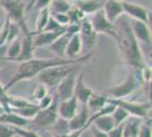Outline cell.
I'll list each match as a JSON object with an SVG mask.
<instances>
[{
    "label": "cell",
    "mask_w": 152,
    "mask_h": 137,
    "mask_svg": "<svg viewBox=\"0 0 152 137\" xmlns=\"http://www.w3.org/2000/svg\"><path fill=\"white\" fill-rule=\"evenodd\" d=\"M92 56H93L92 53H90V54H86V55L76 59H59V57H56V59H32L30 61L19 63L16 73L12 77V79L6 85L4 86V89H5V91H8L12 87H14V85L18 84L20 81H24V80L35 78L40 73H42L43 71L50 69V67L86 63L92 59Z\"/></svg>",
    "instance_id": "6da1fadb"
},
{
    "label": "cell",
    "mask_w": 152,
    "mask_h": 137,
    "mask_svg": "<svg viewBox=\"0 0 152 137\" xmlns=\"http://www.w3.org/2000/svg\"><path fill=\"white\" fill-rule=\"evenodd\" d=\"M117 31V45L121 52V59L128 66H131L135 72L142 71L146 66L142 52L140 49L139 42L134 38L132 29L129 25V20L124 19L116 26Z\"/></svg>",
    "instance_id": "7a4b0ae2"
},
{
    "label": "cell",
    "mask_w": 152,
    "mask_h": 137,
    "mask_svg": "<svg viewBox=\"0 0 152 137\" xmlns=\"http://www.w3.org/2000/svg\"><path fill=\"white\" fill-rule=\"evenodd\" d=\"M82 64H69V65L55 66L50 67L48 70L43 71L38 76L40 84H42L45 87H57V85L66 78L69 73L75 72Z\"/></svg>",
    "instance_id": "3957f363"
},
{
    "label": "cell",
    "mask_w": 152,
    "mask_h": 137,
    "mask_svg": "<svg viewBox=\"0 0 152 137\" xmlns=\"http://www.w3.org/2000/svg\"><path fill=\"white\" fill-rule=\"evenodd\" d=\"M140 73L137 72H129L126 79L116 86H111L106 90V94L110 95L109 98L114 99H124L125 97L132 95L140 86Z\"/></svg>",
    "instance_id": "277c9868"
},
{
    "label": "cell",
    "mask_w": 152,
    "mask_h": 137,
    "mask_svg": "<svg viewBox=\"0 0 152 137\" xmlns=\"http://www.w3.org/2000/svg\"><path fill=\"white\" fill-rule=\"evenodd\" d=\"M108 104H111L114 106H118L124 109L125 111L133 116L136 119H144L149 118V112L151 111V103H136V102H131L127 99H114V98L108 97Z\"/></svg>",
    "instance_id": "5b68a950"
},
{
    "label": "cell",
    "mask_w": 152,
    "mask_h": 137,
    "mask_svg": "<svg viewBox=\"0 0 152 137\" xmlns=\"http://www.w3.org/2000/svg\"><path fill=\"white\" fill-rule=\"evenodd\" d=\"M90 24L92 26L93 31L96 34L102 33L106 34L110 38H114L115 40H117V31H116V26L115 24H111L109 21L106 19L103 10H99L95 14H93L90 19Z\"/></svg>",
    "instance_id": "8992f818"
},
{
    "label": "cell",
    "mask_w": 152,
    "mask_h": 137,
    "mask_svg": "<svg viewBox=\"0 0 152 137\" xmlns=\"http://www.w3.org/2000/svg\"><path fill=\"white\" fill-rule=\"evenodd\" d=\"M0 7L6 12L8 17L13 23L20 24L24 22L25 17V1L17 0H2L0 1Z\"/></svg>",
    "instance_id": "52a82bcc"
},
{
    "label": "cell",
    "mask_w": 152,
    "mask_h": 137,
    "mask_svg": "<svg viewBox=\"0 0 152 137\" xmlns=\"http://www.w3.org/2000/svg\"><path fill=\"white\" fill-rule=\"evenodd\" d=\"M58 118V101L57 98H55L49 107L45 110H39L37 116L32 120V124H34L39 128H45L53 126Z\"/></svg>",
    "instance_id": "ba28073f"
},
{
    "label": "cell",
    "mask_w": 152,
    "mask_h": 137,
    "mask_svg": "<svg viewBox=\"0 0 152 137\" xmlns=\"http://www.w3.org/2000/svg\"><path fill=\"white\" fill-rule=\"evenodd\" d=\"M19 26H20V30H23L24 36H23V38H20V54H19L18 59H16V62L23 63V62L34 59V49H35L34 42H33L34 34L33 32L28 31L24 22L20 23Z\"/></svg>",
    "instance_id": "9c48e42d"
},
{
    "label": "cell",
    "mask_w": 152,
    "mask_h": 137,
    "mask_svg": "<svg viewBox=\"0 0 152 137\" xmlns=\"http://www.w3.org/2000/svg\"><path fill=\"white\" fill-rule=\"evenodd\" d=\"M76 77H77L76 71L72 72L57 85V87H56V94H57L56 98H57L58 102H63V101H66V99L74 96Z\"/></svg>",
    "instance_id": "30bf717a"
},
{
    "label": "cell",
    "mask_w": 152,
    "mask_h": 137,
    "mask_svg": "<svg viewBox=\"0 0 152 137\" xmlns=\"http://www.w3.org/2000/svg\"><path fill=\"white\" fill-rule=\"evenodd\" d=\"M121 6L124 14L134 21H140L148 24L149 23V10L145 7L140 6L137 4L129 2V1H121Z\"/></svg>",
    "instance_id": "8fae6325"
},
{
    "label": "cell",
    "mask_w": 152,
    "mask_h": 137,
    "mask_svg": "<svg viewBox=\"0 0 152 137\" xmlns=\"http://www.w3.org/2000/svg\"><path fill=\"white\" fill-rule=\"evenodd\" d=\"M90 111L86 105H81V107L78 109L77 113L75 114V117L72 120L68 121V126H69L70 131L75 130H81V129H89L91 127V122H90Z\"/></svg>",
    "instance_id": "7c38bea8"
},
{
    "label": "cell",
    "mask_w": 152,
    "mask_h": 137,
    "mask_svg": "<svg viewBox=\"0 0 152 137\" xmlns=\"http://www.w3.org/2000/svg\"><path fill=\"white\" fill-rule=\"evenodd\" d=\"M80 109V104L75 96L68 98L63 102H58V117L64 120L69 121L75 117Z\"/></svg>",
    "instance_id": "4fadbf2b"
},
{
    "label": "cell",
    "mask_w": 152,
    "mask_h": 137,
    "mask_svg": "<svg viewBox=\"0 0 152 137\" xmlns=\"http://www.w3.org/2000/svg\"><path fill=\"white\" fill-rule=\"evenodd\" d=\"M129 25L132 29L134 38L137 42H142L145 45H151V31L148 24L140 21H129Z\"/></svg>",
    "instance_id": "5bb4252c"
},
{
    "label": "cell",
    "mask_w": 152,
    "mask_h": 137,
    "mask_svg": "<svg viewBox=\"0 0 152 137\" xmlns=\"http://www.w3.org/2000/svg\"><path fill=\"white\" fill-rule=\"evenodd\" d=\"M93 93L94 91L92 90L89 86L84 82V74L83 73L77 74L76 82H75V89H74V96L77 99L78 104L86 105L88 101L92 96Z\"/></svg>",
    "instance_id": "9a60e30c"
},
{
    "label": "cell",
    "mask_w": 152,
    "mask_h": 137,
    "mask_svg": "<svg viewBox=\"0 0 152 137\" xmlns=\"http://www.w3.org/2000/svg\"><path fill=\"white\" fill-rule=\"evenodd\" d=\"M66 27H64L61 30H58V31H55V32H40L34 34L33 37V42H34V47L38 48V47H45V46H51L56 40L61 37L64 33L66 32Z\"/></svg>",
    "instance_id": "2e32d148"
},
{
    "label": "cell",
    "mask_w": 152,
    "mask_h": 137,
    "mask_svg": "<svg viewBox=\"0 0 152 137\" xmlns=\"http://www.w3.org/2000/svg\"><path fill=\"white\" fill-rule=\"evenodd\" d=\"M78 34H80V38H81V41H82V45L88 47V48H91L96 44V38H98V34L93 31L92 26L90 24V21L88 19L83 21L82 23L80 24V31H78Z\"/></svg>",
    "instance_id": "e0dca14e"
},
{
    "label": "cell",
    "mask_w": 152,
    "mask_h": 137,
    "mask_svg": "<svg viewBox=\"0 0 152 137\" xmlns=\"http://www.w3.org/2000/svg\"><path fill=\"white\" fill-rule=\"evenodd\" d=\"M102 10H103L106 19L111 24H114L115 22L124 14L121 1H118V0H106Z\"/></svg>",
    "instance_id": "ac0fdd59"
},
{
    "label": "cell",
    "mask_w": 152,
    "mask_h": 137,
    "mask_svg": "<svg viewBox=\"0 0 152 137\" xmlns=\"http://www.w3.org/2000/svg\"><path fill=\"white\" fill-rule=\"evenodd\" d=\"M73 5L78 8L85 16L90 14H95L96 12L101 10L104 5V1H99V0H77L74 1Z\"/></svg>",
    "instance_id": "d6986e66"
},
{
    "label": "cell",
    "mask_w": 152,
    "mask_h": 137,
    "mask_svg": "<svg viewBox=\"0 0 152 137\" xmlns=\"http://www.w3.org/2000/svg\"><path fill=\"white\" fill-rule=\"evenodd\" d=\"M82 41L80 38V34L75 33L69 39L66 50H65V57L68 59H76L80 57L81 52H82Z\"/></svg>",
    "instance_id": "ffe728a7"
},
{
    "label": "cell",
    "mask_w": 152,
    "mask_h": 137,
    "mask_svg": "<svg viewBox=\"0 0 152 137\" xmlns=\"http://www.w3.org/2000/svg\"><path fill=\"white\" fill-rule=\"evenodd\" d=\"M28 122V120L19 117L13 112H6L0 116V124L9 126L12 128H25Z\"/></svg>",
    "instance_id": "44dd1931"
},
{
    "label": "cell",
    "mask_w": 152,
    "mask_h": 137,
    "mask_svg": "<svg viewBox=\"0 0 152 137\" xmlns=\"http://www.w3.org/2000/svg\"><path fill=\"white\" fill-rule=\"evenodd\" d=\"M107 104H108L107 96L96 94V93H93L92 96H91L90 99L88 101L86 106H88L89 111H92L93 113H96V112L100 111L101 109H103Z\"/></svg>",
    "instance_id": "7402d4cb"
},
{
    "label": "cell",
    "mask_w": 152,
    "mask_h": 137,
    "mask_svg": "<svg viewBox=\"0 0 152 137\" xmlns=\"http://www.w3.org/2000/svg\"><path fill=\"white\" fill-rule=\"evenodd\" d=\"M141 126L140 119H131L123 126V137H137Z\"/></svg>",
    "instance_id": "603a6c76"
},
{
    "label": "cell",
    "mask_w": 152,
    "mask_h": 137,
    "mask_svg": "<svg viewBox=\"0 0 152 137\" xmlns=\"http://www.w3.org/2000/svg\"><path fill=\"white\" fill-rule=\"evenodd\" d=\"M73 7V2L66 0H52L49 6V12L51 14H67Z\"/></svg>",
    "instance_id": "cb8c5ba5"
},
{
    "label": "cell",
    "mask_w": 152,
    "mask_h": 137,
    "mask_svg": "<svg viewBox=\"0 0 152 137\" xmlns=\"http://www.w3.org/2000/svg\"><path fill=\"white\" fill-rule=\"evenodd\" d=\"M20 54V38H17L10 44L7 45L6 49V61L10 62H16Z\"/></svg>",
    "instance_id": "d4e9b609"
},
{
    "label": "cell",
    "mask_w": 152,
    "mask_h": 137,
    "mask_svg": "<svg viewBox=\"0 0 152 137\" xmlns=\"http://www.w3.org/2000/svg\"><path fill=\"white\" fill-rule=\"evenodd\" d=\"M50 17V12H49V8H45L42 10H39V14L37 16V20H35V30L33 31L34 34L37 33L42 32L45 30V25L48 23V20Z\"/></svg>",
    "instance_id": "484cf974"
},
{
    "label": "cell",
    "mask_w": 152,
    "mask_h": 137,
    "mask_svg": "<svg viewBox=\"0 0 152 137\" xmlns=\"http://www.w3.org/2000/svg\"><path fill=\"white\" fill-rule=\"evenodd\" d=\"M67 16H68V21H69V25H80L83 21L86 19V16L74 5L67 13Z\"/></svg>",
    "instance_id": "4316f807"
},
{
    "label": "cell",
    "mask_w": 152,
    "mask_h": 137,
    "mask_svg": "<svg viewBox=\"0 0 152 137\" xmlns=\"http://www.w3.org/2000/svg\"><path fill=\"white\" fill-rule=\"evenodd\" d=\"M110 116H111L113 120H114L115 127L125 124V121L129 118V114H128L124 109L118 107V106H115V110L113 111V113H111Z\"/></svg>",
    "instance_id": "83f0119b"
},
{
    "label": "cell",
    "mask_w": 152,
    "mask_h": 137,
    "mask_svg": "<svg viewBox=\"0 0 152 137\" xmlns=\"http://www.w3.org/2000/svg\"><path fill=\"white\" fill-rule=\"evenodd\" d=\"M52 127H53V135L55 136L65 135V134H68L70 131L69 126H68V121L64 120V119H60V118H58L57 121L55 122V124Z\"/></svg>",
    "instance_id": "f1b7e54d"
},
{
    "label": "cell",
    "mask_w": 152,
    "mask_h": 137,
    "mask_svg": "<svg viewBox=\"0 0 152 137\" xmlns=\"http://www.w3.org/2000/svg\"><path fill=\"white\" fill-rule=\"evenodd\" d=\"M12 21L8 17L5 19V22L0 29V47L7 46V38H8V33H9V26H10Z\"/></svg>",
    "instance_id": "f546056e"
},
{
    "label": "cell",
    "mask_w": 152,
    "mask_h": 137,
    "mask_svg": "<svg viewBox=\"0 0 152 137\" xmlns=\"http://www.w3.org/2000/svg\"><path fill=\"white\" fill-rule=\"evenodd\" d=\"M9 99H10V96L7 94V91H5L4 86L0 82V105L5 110V113L9 112Z\"/></svg>",
    "instance_id": "4dcf8cb0"
},
{
    "label": "cell",
    "mask_w": 152,
    "mask_h": 137,
    "mask_svg": "<svg viewBox=\"0 0 152 137\" xmlns=\"http://www.w3.org/2000/svg\"><path fill=\"white\" fill-rule=\"evenodd\" d=\"M137 137H152V129H151V118H148V121L144 124H141Z\"/></svg>",
    "instance_id": "1f68e13d"
},
{
    "label": "cell",
    "mask_w": 152,
    "mask_h": 137,
    "mask_svg": "<svg viewBox=\"0 0 152 137\" xmlns=\"http://www.w3.org/2000/svg\"><path fill=\"white\" fill-rule=\"evenodd\" d=\"M47 95H48V88H47L45 86L42 85V84H40V85L37 86V88L33 91L32 98L35 99V101H38V102H40V101H41L42 98H45Z\"/></svg>",
    "instance_id": "d6a6232c"
},
{
    "label": "cell",
    "mask_w": 152,
    "mask_h": 137,
    "mask_svg": "<svg viewBox=\"0 0 152 137\" xmlns=\"http://www.w3.org/2000/svg\"><path fill=\"white\" fill-rule=\"evenodd\" d=\"M15 131V136L18 137H41L37 131L28 130L25 128H14Z\"/></svg>",
    "instance_id": "836d02e7"
},
{
    "label": "cell",
    "mask_w": 152,
    "mask_h": 137,
    "mask_svg": "<svg viewBox=\"0 0 152 137\" xmlns=\"http://www.w3.org/2000/svg\"><path fill=\"white\" fill-rule=\"evenodd\" d=\"M65 27H66V26H65ZM61 29H64V26L59 25L57 22L50 16L49 20H48V23H47V25H45V30H43L42 32H55V31L61 30Z\"/></svg>",
    "instance_id": "e575fe53"
},
{
    "label": "cell",
    "mask_w": 152,
    "mask_h": 137,
    "mask_svg": "<svg viewBox=\"0 0 152 137\" xmlns=\"http://www.w3.org/2000/svg\"><path fill=\"white\" fill-rule=\"evenodd\" d=\"M51 17L57 22L60 26H68L69 25V21H68V16L67 14H51Z\"/></svg>",
    "instance_id": "d590c367"
},
{
    "label": "cell",
    "mask_w": 152,
    "mask_h": 137,
    "mask_svg": "<svg viewBox=\"0 0 152 137\" xmlns=\"http://www.w3.org/2000/svg\"><path fill=\"white\" fill-rule=\"evenodd\" d=\"M0 137H15L14 128L0 124Z\"/></svg>",
    "instance_id": "8d00e7d4"
},
{
    "label": "cell",
    "mask_w": 152,
    "mask_h": 137,
    "mask_svg": "<svg viewBox=\"0 0 152 137\" xmlns=\"http://www.w3.org/2000/svg\"><path fill=\"white\" fill-rule=\"evenodd\" d=\"M53 99H55V98H52V96L47 95L45 98H42L38 104H37L39 106V110H45V109H47V107H49V106L51 105V103L53 102Z\"/></svg>",
    "instance_id": "74e56055"
},
{
    "label": "cell",
    "mask_w": 152,
    "mask_h": 137,
    "mask_svg": "<svg viewBox=\"0 0 152 137\" xmlns=\"http://www.w3.org/2000/svg\"><path fill=\"white\" fill-rule=\"evenodd\" d=\"M123 126H124V124L115 127L113 130L108 133L107 137H123Z\"/></svg>",
    "instance_id": "f35d334b"
},
{
    "label": "cell",
    "mask_w": 152,
    "mask_h": 137,
    "mask_svg": "<svg viewBox=\"0 0 152 137\" xmlns=\"http://www.w3.org/2000/svg\"><path fill=\"white\" fill-rule=\"evenodd\" d=\"M51 0H47V1H34V9H38V10H42L45 8H49L50 6Z\"/></svg>",
    "instance_id": "ab89813d"
},
{
    "label": "cell",
    "mask_w": 152,
    "mask_h": 137,
    "mask_svg": "<svg viewBox=\"0 0 152 137\" xmlns=\"http://www.w3.org/2000/svg\"><path fill=\"white\" fill-rule=\"evenodd\" d=\"M88 129H81V130H75V131H69L68 134H65V135H60V136H55V137H82L83 133Z\"/></svg>",
    "instance_id": "60d3db41"
},
{
    "label": "cell",
    "mask_w": 152,
    "mask_h": 137,
    "mask_svg": "<svg viewBox=\"0 0 152 137\" xmlns=\"http://www.w3.org/2000/svg\"><path fill=\"white\" fill-rule=\"evenodd\" d=\"M92 130H93V133H92V137H107V134L96 130V129L93 128V127H92Z\"/></svg>",
    "instance_id": "b9f144b4"
},
{
    "label": "cell",
    "mask_w": 152,
    "mask_h": 137,
    "mask_svg": "<svg viewBox=\"0 0 152 137\" xmlns=\"http://www.w3.org/2000/svg\"><path fill=\"white\" fill-rule=\"evenodd\" d=\"M2 113H5V110H4V109H2V106L0 105V116H1Z\"/></svg>",
    "instance_id": "7bdbcfd3"
}]
</instances>
